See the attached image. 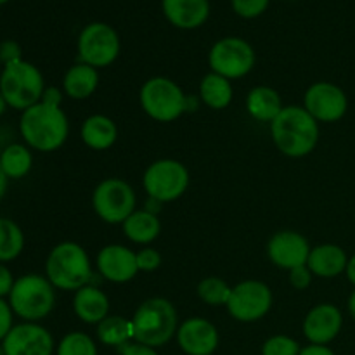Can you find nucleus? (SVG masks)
<instances>
[{
    "instance_id": "nucleus-1",
    "label": "nucleus",
    "mask_w": 355,
    "mask_h": 355,
    "mask_svg": "<svg viewBox=\"0 0 355 355\" xmlns=\"http://www.w3.org/2000/svg\"><path fill=\"white\" fill-rule=\"evenodd\" d=\"M19 130L30 148L51 153L61 148L68 139L69 125L61 110V92L47 89L40 103L23 111Z\"/></svg>"
},
{
    "instance_id": "nucleus-2",
    "label": "nucleus",
    "mask_w": 355,
    "mask_h": 355,
    "mask_svg": "<svg viewBox=\"0 0 355 355\" xmlns=\"http://www.w3.org/2000/svg\"><path fill=\"white\" fill-rule=\"evenodd\" d=\"M270 135L283 155L302 158L318 146L319 123L305 107L286 106L270 123Z\"/></svg>"
},
{
    "instance_id": "nucleus-3",
    "label": "nucleus",
    "mask_w": 355,
    "mask_h": 355,
    "mask_svg": "<svg viewBox=\"0 0 355 355\" xmlns=\"http://www.w3.org/2000/svg\"><path fill=\"white\" fill-rule=\"evenodd\" d=\"M47 279L62 291H78L92 279V267L85 250L78 243L64 241L49 253L45 263Z\"/></svg>"
},
{
    "instance_id": "nucleus-4",
    "label": "nucleus",
    "mask_w": 355,
    "mask_h": 355,
    "mask_svg": "<svg viewBox=\"0 0 355 355\" xmlns=\"http://www.w3.org/2000/svg\"><path fill=\"white\" fill-rule=\"evenodd\" d=\"M137 343L156 349L168 343L177 333V311L166 298H149L132 318Z\"/></svg>"
},
{
    "instance_id": "nucleus-5",
    "label": "nucleus",
    "mask_w": 355,
    "mask_h": 355,
    "mask_svg": "<svg viewBox=\"0 0 355 355\" xmlns=\"http://www.w3.org/2000/svg\"><path fill=\"white\" fill-rule=\"evenodd\" d=\"M9 305L16 315L26 322L47 318L55 305L54 286L47 277L28 274L14 283L9 295Z\"/></svg>"
},
{
    "instance_id": "nucleus-6",
    "label": "nucleus",
    "mask_w": 355,
    "mask_h": 355,
    "mask_svg": "<svg viewBox=\"0 0 355 355\" xmlns=\"http://www.w3.org/2000/svg\"><path fill=\"white\" fill-rule=\"evenodd\" d=\"M0 92L7 106L26 111L44 97V76L37 66L21 59L3 68L0 75Z\"/></svg>"
},
{
    "instance_id": "nucleus-7",
    "label": "nucleus",
    "mask_w": 355,
    "mask_h": 355,
    "mask_svg": "<svg viewBox=\"0 0 355 355\" xmlns=\"http://www.w3.org/2000/svg\"><path fill=\"white\" fill-rule=\"evenodd\" d=\"M141 106L156 121H173L187 111V96L165 76L149 78L141 89Z\"/></svg>"
},
{
    "instance_id": "nucleus-8",
    "label": "nucleus",
    "mask_w": 355,
    "mask_h": 355,
    "mask_svg": "<svg viewBox=\"0 0 355 355\" xmlns=\"http://www.w3.org/2000/svg\"><path fill=\"white\" fill-rule=\"evenodd\" d=\"M142 184L151 200L170 203L186 193L189 186V172L177 159H158L148 166Z\"/></svg>"
},
{
    "instance_id": "nucleus-9",
    "label": "nucleus",
    "mask_w": 355,
    "mask_h": 355,
    "mask_svg": "<svg viewBox=\"0 0 355 355\" xmlns=\"http://www.w3.org/2000/svg\"><path fill=\"white\" fill-rule=\"evenodd\" d=\"M211 73L227 80L248 75L255 66V52L246 40L238 37H225L215 42L208 55Z\"/></svg>"
},
{
    "instance_id": "nucleus-10",
    "label": "nucleus",
    "mask_w": 355,
    "mask_h": 355,
    "mask_svg": "<svg viewBox=\"0 0 355 355\" xmlns=\"http://www.w3.org/2000/svg\"><path fill=\"white\" fill-rule=\"evenodd\" d=\"M92 207L101 220L123 224L135 211V193L125 180L106 179L94 189Z\"/></svg>"
},
{
    "instance_id": "nucleus-11",
    "label": "nucleus",
    "mask_w": 355,
    "mask_h": 355,
    "mask_svg": "<svg viewBox=\"0 0 355 355\" xmlns=\"http://www.w3.org/2000/svg\"><path fill=\"white\" fill-rule=\"evenodd\" d=\"M120 54V37L106 23H90L78 37L80 61L92 68H106Z\"/></svg>"
},
{
    "instance_id": "nucleus-12",
    "label": "nucleus",
    "mask_w": 355,
    "mask_h": 355,
    "mask_svg": "<svg viewBox=\"0 0 355 355\" xmlns=\"http://www.w3.org/2000/svg\"><path fill=\"white\" fill-rule=\"evenodd\" d=\"M225 307L236 321L255 322L272 307V291L262 281H243L232 288Z\"/></svg>"
},
{
    "instance_id": "nucleus-13",
    "label": "nucleus",
    "mask_w": 355,
    "mask_h": 355,
    "mask_svg": "<svg viewBox=\"0 0 355 355\" xmlns=\"http://www.w3.org/2000/svg\"><path fill=\"white\" fill-rule=\"evenodd\" d=\"M305 110L318 121H338L347 113V96L338 85L329 82H318L309 87L304 97Z\"/></svg>"
},
{
    "instance_id": "nucleus-14",
    "label": "nucleus",
    "mask_w": 355,
    "mask_h": 355,
    "mask_svg": "<svg viewBox=\"0 0 355 355\" xmlns=\"http://www.w3.org/2000/svg\"><path fill=\"white\" fill-rule=\"evenodd\" d=\"M2 347L6 355H52L54 340L40 324L24 322L10 329Z\"/></svg>"
},
{
    "instance_id": "nucleus-15",
    "label": "nucleus",
    "mask_w": 355,
    "mask_h": 355,
    "mask_svg": "<svg viewBox=\"0 0 355 355\" xmlns=\"http://www.w3.org/2000/svg\"><path fill=\"white\" fill-rule=\"evenodd\" d=\"M267 255L274 266L291 270L295 267L307 266L311 246L300 232L281 231L270 238L267 245Z\"/></svg>"
},
{
    "instance_id": "nucleus-16",
    "label": "nucleus",
    "mask_w": 355,
    "mask_h": 355,
    "mask_svg": "<svg viewBox=\"0 0 355 355\" xmlns=\"http://www.w3.org/2000/svg\"><path fill=\"white\" fill-rule=\"evenodd\" d=\"M97 270L111 283H128L139 272L137 253L121 245L104 246L97 255Z\"/></svg>"
},
{
    "instance_id": "nucleus-17",
    "label": "nucleus",
    "mask_w": 355,
    "mask_h": 355,
    "mask_svg": "<svg viewBox=\"0 0 355 355\" xmlns=\"http://www.w3.org/2000/svg\"><path fill=\"white\" fill-rule=\"evenodd\" d=\"M177 342L187 355H211L218 347V331L207 319L191 318L177 329Z\"/></svg>"
},
{
    "instance_id": "nucleus-18",
    "label": "nucleus",
    "mask_w": 355,
    "mask_h": 355,
    "mask_svg": "<svg viewBox=\"0 0 355 355\" xmlns=\"http://www.w3.org/2000/svg\"><path fill=\"white\" fill-rule=\"evenodd\" d=\"M343 324L342 312L331 304H321L311 309L304 321V335L312 345H326L336 338Z\"/></svg>"
},
{
    "instance_id": "nucleus-19",
    "label": "nucleus",
    "mask_w": 355,
    "mask_h": 355,
    "mask_svg": "<svg viewBox=\"0 0 355 355\" xmlns=\"http://www.w3.org/2000/svg\"><path fill=\"white\" fill-rule=\"evenodd\" d=\"M165 17L180 30H194L207 23L210 16L208 0H163Z\"/></svg>"
},
{
    "instance_id": "nucleus-20",
    "label": "nucleus",
    "mask_w": 355,
    "mask_h": 355,
    "mask_svg": "<svg viewBox=\"0 0 355 355\" xmlns=\"http://www.w3.org/2000/svg\"><path fill=\"white\" fill-rule=\"evenodd\" d=\"M73 309L80 321L87 324H99L110 315V298L99 288L87 284L75 291Z\"/></svg>"
},
{
    "instance_id": "nucleus-21",
    "label": "nucleus",
    "mask_w": 355,
    "mask_h": 355,
    "mask_svg": "<svg viewBox=\"0 0 355 355\" xmlns=\"http://www.w3.org/2000/svg\"><path fill=\"white\" fill-rule=\"evenodd\" d=\"M347 263H349L347 253L338 245L315 246L311 250L307 260V267L311 269V272L314 276L324 277V279L340 276L343 270H347Z\"/></svg>"
},
{
    "instance_id": "nucleus-22",
    "label": "nucleus",
    "mask_w": 355,
    "mask_h": 355,
    "mask_svg": "<svg viewBox=\"0 0 355 355\" xmlns=\"http://www.w3.org/2000/svg\"><path fill=\"white\" fill-rule=\"evenodd\" d=\"M97 85H99V73L96 68L85 64V62H78V64L71 66L66 71L64 80H62V89L64 94L71 99L82 101L92 96L96 92Z\"/></svg>"
},
{
    "instance_id": "nucleus-23",
    "label": "nucleus",
    "mask_w": 355,
    "mask_h": 355,
    "mask_svg": "<svg viewBox=\"0 0 355 355\" xmlns=\"http://www.w3.org/2000/svg\"><path fill=\"white\" fill-rule=\"evenodd\" d=\"M118 137L116 125L104 114H92L82 125V141L94 151H104L114 144Z\"/></svg>"
},
{
    "instance_id": "nucleus-24",
    "label": "nucleus",
    "mask_w": 355,
    "mask_h": 355,
    "mask_svg": "<svg viewBox=\"0 0 355 355\" xmlns=\"http://www.w3.org/2000/svg\"><path fill=\"white\" fill-rule=\"evenodd\" d=\"M246 110L257 121L272 123L274 118L283 111L279 94L270 87H255L246 97Z\"/></svg>"
},
{
    "instance_id": "nucleus-25",
    "label": "nucleus",
    "mask_w": 355,
    "mask_h": 355,
    "mask_svg": "<svg viewBox=\"0 0 355 355\" xmlns=\"http://www.w3.org/2000/svg\"><path fill=\"white\" fill-rule=\"evenodd\" d=\"M159 231H162V224H159V218L156 217L155 211L135 210L123 222L125 236L137 245H149L158 238Z\"/></svg>"
},
{
    "instance_id": "nucleus-26",
    "label": "nucleus",
    "mask_w": 355,
    "mask_h": 355,
    "mask_svg": "<svg viewBox=\"0 0 355 355\" xmlns=\"http://www.w3.org/2000/svg\"><path fill=\"white\" fill-rule=\"evenodd\" d=\"M200 97L211 110H224L232 101L231 80L224 78V76L217 75V73H208L201 80Z\"/></svg>"
},
{
    "instance_id": "nucleus-27",
    "label": "nucleus",
    "mask_w": 355,
    "mask_h": 355,
    "mask_svg": "<svg viewBox=\"0 0 355 355\" xmlns=\"http://www.w3.org/2000/svg\"><path fill=\"white\" fill-rule=\"evenodd\" d=\"M97 338L104 345L118 347L128 343V340L134 338V326L132 321H127L121 315H107L104 321L97 324Z\"/></svg>"
},
{
    "instance_id": "nucleus-28",
    "label": "nucleus",
    "mask_w": 355,
    "mask_h": 355,
    "mask_svg": "<svg viewBox=\"0 0 355 355\" xmlns=\"http://www.w3.org/2000/svg\"><path fill=\"white\" fill-rule=\"evenodd\" d=\"M0 165L7 179H21L31 170L33 158L28 148L21 144H10L0 155Z\"/></svg>"
},
{
    "instance_id": "nucleus-29",
    "label": "nucleus",
    "mask_w": 355,
    "mask_h": 355,
    "mask_svg": "<svg viewBox=\"0 0 355 355\" xmlns=\"http://www.w3.org/2000/svg\"><path fill=\"white\" fill-rule=\"evenodd\" d=\"M24 236L16 222L0 218V262H10L23 252Z\"/></svg>"
},
{
    "instance_id": "nucleus-30",
    "label": "nucleus",
    "mask_w": 355,
    "mask_h": 355,
    "mask_svg": "<svg viewBox=\"0 0 355 355\" xmlns=\"http://www.w3.org/2000/svg\"><path fill=\"white\" fill-rule=\"evenodd\" d=\"M231 293L232 288L225 281H222L220 277H205L198 284V297L201 298V302H205L207 305H211V307L227 305Z\"/></svg>"
},
{
    "instance_id": "nucleus-31",
    "label": "nucleus",
    "mask_w": 355,
    "mask_h": 355,
    "mask_svg": "<svg viewBox=\"0 0 355 355\" xmlns=\"http://www.w3.org/2000/svg\"><path fill=\"white\" fill-rule=\"evenodd\" d=\"M58 355H97V347L89 335L75 331L61 340Z\"/></svg>"
},
{
    "instance_id": "nucleus-32",
    "label": "nucleus",
    "mask_w": 355,
    "mask_h": 355,
    "mask_svg": "<svg viewBox=\"0 0 355 355\" xmlns=\"http://www.w3.org/2000/svg\"><path fill=\"white\" fill-rule=\"evenodd\" d=\"M300 345L284 335L272 336L262 347V355H300Z\"/></svg>"
},
{
    "instance_id": "nucleus-33",
    "label": "nucleus",
    "mask_w": 355,
    "mask_h": 355,
    "mask_svg": "<svg viewBox=\"0 0 355 355\" xmlns=\"http://www.w3.org/2000/svg\"><path fill=\"white\" fill-rule=\"evenodd\" d=\"M269 2L270 0H231L234 12L245 19H253L266 12Z\"/></svg>"
},
{
    "instance_id": "nucleus-34",
    "label": "nucleus",
    "mask_w": 355,
    "mask_h": 355,
    "mask_svg": "<svg viewBox=\"0 0 355 355\" xmlns=\"http://www.w3.org/2000/svg\"><path fill=\"white\" fill-rule=\"evenodd\" d=\"M162 266V255L155 248H142L137 252V267L144 272H153Z\"/></svg>"
},
{
    "instance_id": "nucleus-35",
    "label": "nucleus",
    "mask_w": 355,
    "mask_h": 355,
    "mask_svg": "<svg viewBox=\"0 0 355 355\" xmlns=\"http://www.w3.org/2000/svg\"><path fill=\"white\" fill-rule=\"evenodd\" d=\"M312 276L314 274L311 272L307 266L295 267V269L290 270V284L295 290H307L312 283Z\"/></svg>"
},
{
    "instance_id": "nucleus-36",
    "label": "nucleus",
    "mask_w": 355,
    "mask_h": 355,
    "mask_svg": "<svg viewBox=\"0 0 355 355\" xmlns=\"http://www.w3.org/2000/svg\"><path fill=\"white\" fill-rule=\"evenodd\" d=\"M0 61L3 64H12V62L21 61V47L17 42L6 40L0 44Z\"/></svg>"
},
{
    "instance_id": "nucleus-37",
    "label": "nucleus",
    "mask_w": 355,
    "mask_h": 355,
    "mask_svg": "<svg viewBox=\"0 0 355 355\" xmlns=\"http://www.w3.org/2000/svg\"><path fill=\"white\" fill-rule=\"evenodd\" d=\"M12 328V309L0 298V340L6 338Z\"/></svg>"
},
{
    "instance_id": "nucleus-38",
    "label": "nucleus",
    "mask_w": 355,
    "mask_h": 355,
    "mask_svg": "<svg viewBox=\"0 0 355 355\" xmlns=\"http://www.w3.org/2000/svg\"><path fill=\"white\" fill-rule=\"evenodd\" d=\"M121 355H158L153 347L142 345V343H125L120 347Z\"/></svg>"
},
{
    "instance_id": "nucleus-39",
    "label": "nucleus",
    "mask_w": 355,
    "mask_h": 355,
    "mask_svg": "<svg viewBox=\"0 0 355 355\" xmlns=\"http://www.w3.org/2000/svg\"><path fill=\"white\" fill-rule=\"evenodd\" d=\"M14 283L16 281L12 279V274L7 269L6 266L0 263V298L6 297V295H10V290H12Z\"/></svg>"
},
{
    "instance_id": "nucleus-40",
    "label": "nucleus",
    "mask_w": 355,
    "mask_h": 355,
    "mask_svg": "<svg viewBox=\"0 0 355 355\" xmlns=\"http://www.w3.org/2000/svg\"><path fill=\"white\" fill-rule=\"evenodd\" d=\"M300 355H335L326 345H309L300 350Z\"/></svg>"
},
{
    "instance_id": "nucleus-41",
    "label": "nucleus",
    "mask_w": 355,
    "mask_h": 355,
    "mask_svg": "<svg viewBox=\"0 0 355 355\" xmlns=\"http://www.w3.org/2000/svg\"><path fill=\"white\" fill-rule=\"evenodd\" d=\"M345 272H347V277H349L350 283L355 284V255L349 260V263H347Z\"/></svg>"
},
{
    "instance_id": "nucleus-42",
    "label": "nucleus",
    "mask_w": 355,
    "mask_h": 355,
    "mask_svg": "<svg viewBox=\"0 0 355 355\" xmlns=\"http://www.w3.org/2000/svg\"><path fill=\"white\" fill-rule=\"evenodd\" d=\"M6 191H7V175H6V173H3L2 165H0V200H2V198H3Z\"/></svg>"
},
{
    "instance_id": "nucleus-43",
    "label": "nucleus",
    "mask_w": 355,
    "mask_h": 355,
    "mask_svg": "<svg viewBox=\"0 0 355 355\" xmlns=\"http://www.w3.org/2000/svg\"><path fill=\"white\" fill-rule=\"evenodd\" d=\"M349 311H350V314H352V318L355 319V291L350 295V298H349Z\"/></svg>"
},
{
    "instance_id": "nucleus-44",
    "label": "nucleus",
    "mask_w": 355,
    "mask_h": 355,
    "mask_svg": "<svg viewBox=\"0 0 355 355\" xmlns=\"http://www.w3.org/2000/svg\"><path fill=\"white\" fill-rule=\"evenodd\" d=\"M6 107H7V103H6V99H3L2 92H0V114L6 113Z\"/></svg>"
},
{
    "instance_id": "nucleus-45",
    "label": "nucleus",
    "mask_w": 355,
    "mask_h": 355,
    "mask_svg": "<svg viewBox=\"0 0 355 355\" xmlns=\"http://www.w3.org/2000/svg\"><path fill=\"white\" fill-rule=\"evenodd\" d=\"M0 355H6V350H3L2 345H0Z\"/></svg>"
},
{
    "instance_id": "nucleus-46",
    "label": "nucleus",
    "mask_w": 355,
    "mask_h": 355,
    "mask_svg": "<svg viewBox=\"0 0 355 355\" xmlns=\"http://www.w3.org/2000/svg\"><path fill=\"white\" fill-rule=\"evenodd\" d=\"M7 2V0H0V6H2V3H6Z\"/></svg>"
},
{
    "instance_id": "nucleus-47",
    "label": "nucleus",
    "mask_w": 355,
    "mask_h": 355,
    "mask_svg": "<svg viewBox=\"0 0 355 355\" xmlns=\"http://www.w3.org/2000/svg\"><path fill=\"white\" fill-rule=\"evenodd\" d=\"M0 68H2V61H0ZM0 75H2V71H0Z\"/></svg>"
}]
</instances>
